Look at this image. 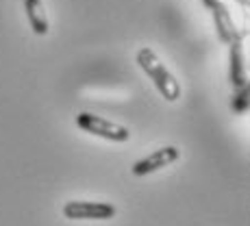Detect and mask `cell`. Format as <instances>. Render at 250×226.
<instances>
[{
  "label": "cell",
  "mask_w": 250,
  "mask_h": 226,
  "mask_svg": "<svg viewBox=\"0 0 250 226\" xmlns=\"http://www.w3.org/2000/svg\"><path fill=\"white\" fill-rule=\"evenodd\" d=\"M203 4L209 9L211 18H213L215 33H218L220 41H224V44H233V41H237V40H244L246 33H244L242 28L235 26L233 16H230L229 7L222 2V0H203Z\"/></svg>",
  "instance_id": "obj_4"
},
{
  "label": "cell",
  "mask_w": 250,
  "mask_h": 226,
  "mask_svg": "<svg viewBox=\"0 0 250 226\" xmlns=\"http://www.w3.org/2000/svg\"><path fill=\"white\" fill-rule=\"evenodd\" d=\"M181 159V150L176 146H163L159 150L150 152L148 157L139 159V161L133 163L131 172L135 176H148V174H155V172L163 170V167L172 165V163H176Z\"/></svg>",
  "instance_id": "obj_5"
},
{
  "label": "cell",
  "mask_w": 250,
  "mask_h": 226,
  "mask_svg": "<svg viewBox=\"0 0 250 226\" xmlns=\"http://www.w3.org/2000/svg\"><path fill=\"white\" fill-rule=\"evenodd\" d=\"M24 13H26L28 26H31V31L35 33V35H40V37L48 35L50 22H48L46 9H44L42 0H24Z\"/></svg>",
  "instance_id": "obj_7"
},
{
  "label": "cell",
  "mask_w": 250,
  "mask_h": 226,
  "mask_svg": "<svg viewBox=\"0 0 250 226\" xmlns=\"http://www.w3.org/2000/svg\"><path fill=\"white\" fill-rule=\"evenodd\" d=\"M229 83L235 89L248 85L246 65H244V40L229 44Z\"/></svg>",
  "instance_id": "obj_6"
},
{
  "label": "cell",
  "mask_w": 250,
  "mask_h": 226,
  "mask_svg": "<svg viewBox=\"0 0 250 226\" xmlns=\"http://www.w3.org/2000/svg\"><path fill=\"white\" fill-rule=\"evenodd\" d=\"M118 209L111 203H98V200H70L63 205V218L68 220H104L115 218Z\"/></svg>",
  "instance_id": "obj_3"
},
{
  "label": "cell",
  "mask_w": 250,
  "mask_h": 226,
  "mask_svg": "<svg viewBox=\"0 0 250 226\" xmlns=\"http://www.w3.org/2000/svg\"><path fill=\"white\" fill-rule=\"evenodd\" d=\"M135 61H137L139 68L144 70V74L152 81V85H155V89L161 94L163 100H167V103H176V100L181 98L179 81H176L174 74L166 68V63L159 59V55H157L152 48H146V46L139 48Z\"/></svg>",
  "instance_id": "obj_1"
},
{
  "label": "cell",
  "mask_w": 250,
  "mask_h": 226,
  "mask_svg": "<svg viewBox=\"0 0 250 226\" xmlns=\"http://www.w3.org/2000/svg\"><path fill=\"white\" fill-rule=\"evenodd\" d=\"M248 104H250V87H248V85L235 89V96L230 98V111L242 115V113L248 111Z\"/></svg>",
  "instance_id": "obj_8"
},
{
  "label": "cell",
  "mask_w": 250,
  "mask_h": 226,
  "mask_svg": "<svg viewBox=\"0 0 250 226\" xmlns=\"http://www.w3.org/2000/svg\"><path fill=\"white\" fill-rule=\"evenodd\" d=\"M76 126L81 131L89 133L94 137H100V139H107V142H113V144H124L131 139V131L122 124H115L107 118H100L96 113H79L76 115Z\"/></svg>",
  "instance_id": "obj_2"
},
{
  "label": "cell",
  "mask_w": 250,
  "mask_h": 226,
  "mask_svg": "<svg viewBox=\"0 0 250 226\" xmlns=\"http://www.w3.org/2000/svg\"><path fill=\"white\" fill-rule=\"evenodd\" d=\"M235 2H237L242 9H248V0H235Z\"/></svg>",
  "instance_id": "obj_9"
}]
</instances>
